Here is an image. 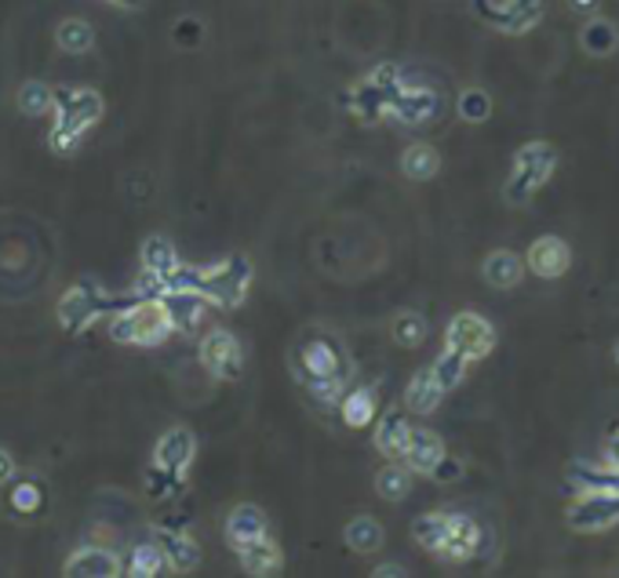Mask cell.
Masks as SVG:
<instances>
[{
    "label": "cell",
    "mask_w": 619,
    "mask_h": 578,
    "mask_svg": "<svg viewBox=\"0 0 619 578\" xmlns=\"http://www.w3.org/2000/svg\"><path fill=\"white\" fill-rule=\"evenodd\" d=\"M252 281H255V270H252V262H248V255H227L222 262H216V266H204V270L179 266L168 276V287H193L197 295H204V303L222 306V309H238Z\"/></svg>",
    "instance_id": "obj_1"
},
{
    "label": "cell",
    "mask_w": 619,
    "mask_h": 578,
    "mask_svg": "<svg viewBox=\"0 0 619 578\" xmlns=\"http://www.w3.org/2000/svg\"><path fill=\"white\" fill-rule=\"evenodd\" d=\"M109 338L120 346H165L176 324L165 306V298H132L120 309H109Z\"/></svg>",
    "instance_id": "obj_2"
},
{
    "label": "cell",
    "mask_w": 619,
    "mask_h": 578,
    "mask_svg": "<svg viewBox=\"0 0 619 578\" xmlns=\"http://www.w3.org/2000/svg\"><path fill=\"white\" fill-rule=\"evenodd\" d=\"M554 171H557V149L550 143H543V138L525 143L514 154L511 179H506V186H503V200L511 208H525L528 200L550 182Z\"/></svg>",
    "instance_id": "obj_3"
},
{
    "label": "cell",
    "mask_w": 619,
    "mask_h": 578,
    "mask_svg": "<svg viewBox=\"0 0 619 578\" xmlns=\"http://www.w3.org/2000/svg\"><path fill=\"white\" fill-rule=\"evenodd\" d=\"M295 368H300V379L310 393L325 400L343 393L346 379H350V364H346L343 349L336 343H328V338H317V343L303 346L300 357H295Z\"/></svg>",
    "instance_id": "obj_4"
},
{
    "label": "cell",
    "mask_w": 619,
    "mask_h": 578,
    "mask_svg": "<svg viewBox=\"0 0 619 578\" xmlns=\"http://www.w3.org/2000/svg\"><path fill=\"white\" fill-rule=\"evenodd\" d=\"M401 84H405V73L394 66V62H387V66H376L361 84L354 87V98H350L354 117L365 120V124H376L379 117H387L390 98L398 95Z\"/></svg>",
    "instance_id": "obj_5"
},
{
    "label": "cell",
    "mask_w": 619,
    "mask_h": 578,
    "mask_svg": "<svg viewBox=\"0 0 619 578\" xmlns=\"http://www.w3.org/2000/svg\"><path fill=\"white\" fill-rule=\"evenodd\" d=\"M444 349H452V354H460L463 360H485L492 349H495V328L492 320H485L481 313L474 309H463L455 313L449 320V328H444Z\"/></svg>",
    "instance_id": "obj_6"
},
{
    "label": "cell",
    "mask_w": 619,
    "mask_h": 578,
    "mask_svg": "<svg viewBox=\"0 0 619 578\" xmlns=\"http://www.w3.org/2000/svg\"><path fill=\"white\" fill-rule=\"evenodd\" d=\"M565 524L576 535H598L619 524V492H601V487H584L573 506L565 509Z\"/></svg>",
    "instance_id": "obj_7"
},
{
    "label": "cell",
    "mask_w": 619,
    "mask_h": 578,
    "mask_svg": "<svg viewBox=\"0 0 619 578\" xmlns=\"http://www.w3.org/2000/svg\"><path fill=\"white\" fill-rule=\"evenodd\" d=\"M55 124L59 128H70V132H92L98 120H103L106 113V103L103 95L95 92V87H55Z\"/></svg>",
    "instance_id": "obj_8"
},
{
    "label": "cell",
    "mask_w": 619,
    "mask_h": 578,
    "mask_svg": "<svg viewBox=\"0 0 619 578\" xmlns=\"http://www.w3.org/2000/svg\"><path fill=\"white\" fill-rule=\"evenodd\" d=\"M474 11L500 33H528L539 27L543 0H474Z\"/></svg>",
    "instance_id": "obj_9"
},
{
    "label": "cell",
    "mask_w": 619,
    "mask_h": 578,
    "mask_svg": "<svg viewBox=\"0 0 619 578\" xmlns=\"http://www.w3.org/2000/svg\"><path fill=\"white\" fill-rule=\"evenodd\" d=\"M441 113V95L433 92V87H423V84H401L398 95L390 98L387 106V117H394L405 128H423L433 117Z\"/></svg>",
    "instance_id": "obj_10"
},
{
    "label": "cell",
    "mask_w": 619,
    "mask_h": 578,
    "mask_svg": "<svg viewBox=\"0 0 619 578\" xmlns=\"http://www.w3.org/2000/svg\"><path fill=\"white\" fill-rule=\"evenodd\" d=\"M109 313V303H106V295H98L95 292V284H73L66 295H62V303H59V324L66 332H84V328H92V324L98 317H106Z\"/></svg>",
    "instance_id": "obj_11"
},
{
    "label": "cell",
    "mask_w": 619,
    "mask_h": 578,
    "mask_svg": "<svg viewBox=\"0 0 619 578\" xmlns=\"http://www.w3.org/2000/svg\"><path fill=\"white\" fill-rule=\"evenodd\" d=\"M201 364L208 368V375H216L219 382L238 379L241 368H244L241 343H238V338H233L227 328L208 332V335H204V343H201Z\"/></svg>",
    "instance_id": "obj_12"
},
{
    "label": "cell",
    "mask_w": 619,
    "mask_h": 578,
    "mask_svg": "<svg viewBox=\"0 0 619 578\" xmlns=\"http://www.w3.org/2000/svg\"><path fill=\"white\" fill-rule=\"evenodd\" d=\"M568 266H573V248H568L562 237H536L525 255V270L536 273L539 281H557V276H565Z\"/></svg>",
    "instance_id": "obj_13"
},
{
    "label": "cell",
    "mask_w": 619,
    "mask_h": 578,
    "mask_svg": "<svg viewBox=\"0 0 619 578\" xmlns=\"http://www.w3.org/2000/svg\"><path fill=\"white\" fill-rule=\"evenodd\" d=\"M193 455H197V437L186 425H171L168 433H160V441L154 448V470L168 476H182Z\"/></svg>",
    "instance_id": "obj_14"
},
{
    "label": "cell",
    "mask_w": 619,
    "mask_h": 578,
    "mask_svg": "<svg viewBox=\"0 0 619 578\" xmlns=\"http://www.w3.org/2000/svg\"><path fill=\"white\" fill-rule=\"evenodd\" d=\"M481 549V524L466 513H449V527H444V543L438 549V557L463 564L470 557H478Z\"/></svg>",
    "instance_id": "obj_15"
},
{
    "label": "cell",
    "mask_w": 619,
    "mask_h": 578,
    "mask_svg": "<svg viewBox=\"0 0 619 578\" xmlns=\"http://www.w3.org/2000/svg\"><path fill=\"white\" fill-rule=\"evenodd\" d=\"M525 259L517 255L511 248H495L481 262V276H485V284L495 287V292H514L517 284L525 281Z\"/></svg>",
    "instance_id": "obj_16"
},
{
    "label": "cell",
    "mask_w": 619,
    "mask_h": 578,
    "mask_svg": "<svg viewBox=\"0 0 619 578\" xmlns=\"http://www.w3.org/2000/svg\"><path fill=\"white\" fill-rule=\"evenodd\" d=\"M263 535H270V521L263 509L252 506V502H241V506L230 509V517H227V546L230 549H241Z\"/></svg>",
    "instance_id": "obj_17"
},
{
    "label": "cell",
    "mask_w": 619,
    "mask_h": 578,
    "mask_svg": "<svg viewBox=\"0 0 619 578\" xmlns=\"http://www.w3.org/2000/svg\"><path fill=\"white\" fill-rule=\"evenodd\" d=\"M62 571H66L70 578H92V575H95V578H114V575L124 571V564H120V557H117L114 549L84 546V549L73 553Z\"/></svg>",
    "instance_id": "obj_18"
},
{
    "label": "cell",
    "mask_w": 619,
    "mask_h": 578,
    "mask_svg": "<svg viewBox=\"0 0 619 578\" xmlns=\"http://www.w3.org/2000/svg\"><path fill=\"white\" fill-rule=\"evenodd\" d=\"M405 466L412 470V473H423L430 476L433 466L444 459V441L433 430H412V437H408V444H405Z\"/></svg>",
    "instance_id": "obj_19"
},
{
    "label": "cell",
    "mask_w": 619,
    "mask_h": 578,
    "mask_svg": "<svg viewBox=\"0 0 619 578\" xmlns=\"http://www.w3.org/2000/svg\"><path fill=\"white\" fill-rule=\"evenodd\" d=\"M157 546H160V553H165L168 568L179 571V575L193 571L197 564H201V546H197L186 532H171V527H160V532H157Z\"/></svg>",
    "instance_id": "obj_20"
},
{
    "label": "cell",
    "mask_w": 619,
    "mask_h": 578,
    "mask_svg": "<svg viewBox=\"0 0 619 578\" xmlns=\"http://www.w3.org/2000/svg\"><path fill=\"white\" fill-rule=\"evenodd\" d=\"M579 48H584L590 59L616 55L619 52V27L605 15H590L584 22V30H579Z\"/></svg>",
    "instance_id": "obj_21"
},
{
    "label": "cell",
    "mask_w": 619,
    "mask_h": 578,
    "mask_svg": "<svg viewBox=\"0 0 619 578\" xmlns=\"http://www.w3.org/2000/svg\"><path fill=\"white\" fill-rule=\"evenodd\" d=\"M233 553H238V557H241V568H244L248 575H255V578L277 575V571H281V564H284V557H281V546H277L270 535L255 538V543H248V546L233 549Z\"/></svg>",
    "instance_id": "obj_22"
},
{
    "label": "cell",
    "mask_w": 619,
    "mask_h": 578,
    "mask_svg": "<svg viewBox=\"0 0 619 578\" xmlns=\"http://www.w3.org/2000/svg\"><path fill=\"white\" fill-rule=\"evenodd\" d=\"M343 543L354 553H361V557H371V553H379L382 543H387V532H382V524L376 517L357 513V517L346 521V527H343Z\"/></svg>",
    "instance_id": "obj_23"
},
{
    "label": "cell",
    "mask_w": 619,
    "mask_h": 578,
    "mask_svg": "<svg viewBox=\"0 0 619 578\" xmlns=\"http://www.w3.org/2000/svg\"><path fill=\"white\" fill-rule=\"evenodd\" d=\"M408 437H412V422H408L405 411H387L379 419V425H376V448L387 459H401L405 455Z\"/></svg>",
    "instance_id": "obj_24"
},
{
    "label": "cell",
    "mask_w": 619,
    "mask_h": 578,
    "mask_svg": "<svg viewBox=\"0 0 619 578\" xmlns=\"http://www.w3.org/2000/svg\"><path fill=\"white\" fill-rule=\"evenodd\" d=\"M441 397H444V389L438 386V379H433V371L419 368L412 375V382H408V389H405V408L412 414H433L441 404Z\"/></svg>",
    "instance_id": "obj_25"
},
{
    "label": "cell",
    "mask_w": 619,
    "mask_h": 578,
    "mask_svg": "<svg viewBox=\"0 0 619 578\" xmlns=\"http://www.w3.org/2000/svg\"><path fill=\"white\" fill-rule=\"evenodd\" d=\"M139 262H143V270H150V273H157V276H165V281L182 266L176 244H171L168 237H160V233L146 237V241H143V248H139Z\"/></svg>",
    "instance_id": "obj_26"
},
{
    "label": "cell",
    "mask_w": 619,
    "mask_h": 578,
    "mask_svg": "<svg viewBox=\"0 0 619 578\" xmlns=\"http://www.w3.org/2000/svg\"><path fill=\"white\" fill-rule=\"evenodd\" d=\"M441 171V154L430 143H412L401 154V175L412 182H430Z\"/></svg>",
    "instance_id": "obj_27"
},
{
    "label": "cell",
    "mask_w": 619,
    "mask_h": 578,
    "mask_svg": "<svg viewBox=\"0 0 619 578\" xmlns=\"http://www.w3.org/2000/svg\"><path fill=\"white\" fill-rule=\"evenodd\" d=\"M55 44H59V52H66V55H88L92 48H95V30H92V22L88 19H62L59 27H55Z\"/></svg>",
    "instance_id": "obj_28"
},
{
    "label": "cell",
    "mask_w": 619,
    "mask_h": 578,
    "mask_svg": "<svg viewBox=\"0 0 619 578\" xmlns=\"http://www.w3.org/2000/svg\"><path fill=\"white\" fill-rule=\"evenodd\" d=\"M427 335H430V324L423 313H416V309H401V313H394V320H390V338L398 343L401 349H419L427 343Z\"/></svg>",
    "instance_id": "obj_29"
},
{
    "label": "cell",
    "mask_w": 619,
    "mask_h": 578,
    "mask_svg": "<svg viewBox=\"0 0 619 578\" xmlns=\"http://www.w3.org/2000/svg\"><path fill=\"white\" fill-rule=\"evenodd\" d=\"M339 411H343V422L350 425V430H365V425H368L371 419H376V411H379V404H376V389H368V386L350 389V393L343 397Z\"/></svg>",
    "instance_id": "obj_30"
},
{
    "label": "cell",
    "mask_w": 619,
    "mask_h": 578,
    "mask_svg": "<svg viewBox=\"0 0 619 578\" xmlns=\"http://www.w3.org/2000/svg\"><path fill=\"white\" fill-rule=\"evenodd\" d=\"M412 470L408 466H398V462H390V466H382L376 473V481H371V487H376V495L382 502H405L408 492H412Z\"/></svg>",
    "instance_id": "obj_31"
},
{
    "label": "cell",
    "mask_w": 619,
    "mask_h": 578,
    "mask_svg": "<svg viewBox=\"0 0 619 578\" xmlns=\"http://www.w3.org/2000/svg\"><path fill=\"white\" fill-rule=\"evenodd\" d=\"M15 106L22 117H44V113H52L55 106V87L44 81H27L15 92Z\"/></svg>",
    "instance_id": "obj_32"
},
{
    "label": "cell",
    "mask_w": 619,
    "mask_h": 578,
    "mask_svg": "<svg viewBox=\"0 0 619 578\" xmlns=\"http://www.w3.org/2000/svg\"><path fill=\"white\" fill-rule=\"evenodd\" d=\"M568 481H573L579 492H584V487L619 492V470H612V466H590V462H573V466H568Z\"/></svg>",
    "instance_id": "obj_33"
},
{
    "label": "cell",
    "mask_w": 619,
    "mask_h": 578,
    "mask_svg": "<svg viewBox=\"0 0 619 578\" xmlns=\"http://www.w3.org/2000/svg\"><path fill=\"white\" fill-rule=\"evenodd\" d=\"M160 568H165V553H160L157 543H139V546H132L128 560H124V575H132V578H150V575H157Z\"/></svg>",
    "instance_id": "obj_34"
},
{
    "label": "cell",
    "mask_w": 619,
    "mask_h": 578,
    "mask_svg": "<svg viewBox=\"0 0 619 578\" xmlns=\"http://www.w3.org/2000/svg\"><path fill=\"white\" fill-rule=\"evenodd\" d=\"M444 527H449V513L430 509V513H423V517H416L412 538H416V543L423 546L427 553H438L441 543H444Z\"/></svg>",
    "instance_id": "obj_35"
},
{
    "label": "cell",
    "mask_w": 619,
    "mask_h": 578,
    "mask_svg": "<svg viewBox=\"0 0 619 578\" xmlns=\"http://www.w3.org/2000/svg\"><path fill=\"white\" fill-rule=\"evenodd\" d=\"M466 368H470V360H463L460 354H452V349H444V354L430 364V371H433V379H438V386L449 393V389H455L463 379H466Z\"/></svg>",
    "instance_id": "obj_36"
},
{
    "label": "cell",
    "mask_w": 619,
    "mask_h": 578,
    "mask_svg": "<svg viewBox=\"0 0 619 578\" xmlns=\"http://www.w3.org/2000/svg\"><path fill=\"white\" fill-rule=\"evenodd\" d=\"M455 109H460V117L466 124H485L492 117V95L481 92V87H466V92H460Z\"/></svg>",
    "instance_id": "obj_37"
},
{
    "label": "cell",
    "mask_w": 619,
    "mask_h": 578,
    "mask_svg": "<svg viewBox=\"0 0 619 578\" xmlns=\"http://www.w3.org/2000/svg\"><path fill=\"white\" fill-rule=\"evenodd\" d=\"M171 44L186 48V52H193V48L204 44V22L197 15H182L171 22Z\"/></svg>",
    "instance_id": "obj_38"
},
{
    "label": "cell",
    "mask_w": 619,
    "mask_h": 578,
    "mask_svg": "<svg viewBox=\"0 0 619 578\" xmlns=\"http://www.w3.org/2000/svg\"><path fill=\"white\" fill-rule=\"evenodd\" d=\"M44 506V492H41V484L36 481H22V484H15V492H11V509L15 513H36Z\"/></svg>",
    "instance_id": "obj_39"
},
{
    "label": "cell",
    "mask_w": 619,
    "mask_h": 578,
    "mask_svg": "<svg viewBox=\"0 0 619 578\" xmlns=\"http://www.w3.org/2000/svg\"><path fill=\"white\" fill-rule=\"evenodd\" d=\"M81 138L84 135H77V132H70V128H52V135H48V146H52V154H59V157H73L77 154V146H81Z\"/></svg>",
    "instance_id": "obj_40"
},
{
    "label": "cell",
    "mask_w": 619,
    "mask_h": 578,
    "mask_svg": "<svg viewBox=\"0 0 619 578\" xmlns=\"http://www.w3.org/2000/svg\"><path fill=\"white\" fill-rule=\"evenodd\" d=\"M433 481L438 484H452V481H460L463 476V462L460 459H449V451H444V459L438 462V466H433Z\"/></svg>",
    "instance_id": "obj_41"
},
{
    "label": "cell",
    "mask_w": 619,
    "mask_h": 578,
    "mask_svg": "<svg viewBox=\"0 0 619 578\" xmlns=\"http://www.w3.org/2000/svg\"><path fill=\"white\" fill-rule=\"evenodd\" d=\"M15 481V459H11V451L0 448V487Z\"/></svg>",
    "instance_id": "obj_42"
},
{
    "label": "cell",
    "mask_w": 619,
    "mask_h": 578,
    "mask_svg": "<svg viewBox=\"0 0 619 578\" xmlns=\"http://www.w3.org/2000/svg\"><path fill=\"white\" fill-rule=\"evenodd\" d=\"M605 466L619 470V430L609 437V441H605Z\"/></svg>",
    "instance_id": "obj_43"
},
{
    "label": "cell",
    "mask_w": 619,
    "mask_h": 578,
    "mask_svg": "<svg viewBox=\"0 0 619 578\" xmlns=\"http://www.w3.org/2000/svg\"><path fill=\"white\" fill-rule=\"evenodd\" d=\"M598 4H601V0H568V8L579 11V15H594V11H598Z\"/></svg>",
    "instance_id": "obj_44"
},
{
    "label": "cell",
    "mask_w": 619,
    "mask_h": 578,
    "mask_svg": "<svg viewBox=\"0 0 619 578\" xmlns=\"http://www.w3.org/2000/svg\"><path fill=\"white\" fill-rule=\"evenodd\" d=\"M103 4H109V8H120V11H143L146 0H103Z\"/></svg>",
    "instance_id": "obj_45"
},
{
    "label": "cell",
    "mask_w": 619,
    "mask_h": 578,
    "mask_svg": "<svg viewBox=\"0 0 619 578\" xmlns=\"http://www.w3.org/2000/svg\"><path fill=\"white\" fill-rule=\"evenodd\" d=\"M371 575L382 578V575H408V568H401V564H379V568H371Z\"/></svg>",
    "instance_id": "obj_46"
},
{
    "label": "cell",
    "mask_w": 619,
    "mask_h": 578,
    "mask_svg": "<svg viewBox=\"0 0 619 578\" xmlns=\"http://www.w3.org/2000/svg\"><path fill=\"white\" fill-rule=\"evenodd\" d=\"M612 357H616V364H619V343L612 346Z\"/></svg>",
    "instance_id": "obj_47"
}]
</instances>
